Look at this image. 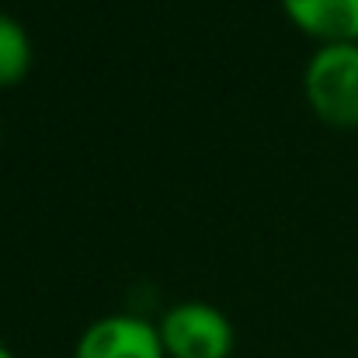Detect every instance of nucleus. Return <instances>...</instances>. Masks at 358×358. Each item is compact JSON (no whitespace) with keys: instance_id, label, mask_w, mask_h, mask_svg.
I'll return each instance as SVG.
<instances>
[{"instance_id":"1","label":"nucleus","mask_w":358,"mask_h":358,"mask_svg":"<svg viewBox=\"0 0 358 358\" xmlns=\"http://www.w3.org/2000/svg\"><path fill=\"white\" fill-rule=\"evenodd\" d=\"M303 94L331 129H358V42L317 45L303 70Z\"/></svg>"},{"instance_id":"3","label":"nucleus","mask_w":358,"mask_h":358,"mask_svg":"<svg viewBox=\"0 0 358 358\" xmlns=\"http://www.w3.org/2000/svg\"><path fill=\"white\" fill-rule=\"evenodd\" d=\"M73 358H167L160 327L139 313H105L84 327Z\"/></svg>"},{"instance_id":"2","label":"nucleus","mask_w":358,"mask_h":358,"mask_svg":"<svg viewBox=\"0 0 358 358\" xmlns=\"http://www.w3.org/2000/svg\"><path fill=\"white\" fill-rule=\"evenodd\" d=\"M160 341L167 358H230L237 331L230 317L202 299H185L160 317Z\"/></svg>"},{"instance_id":"5","label":"nucleus","mask_w":358,"mask_h":358,"mask_svg":"<svg viewBox=\"0 0 358 358\" xmlns=\"http://www.w3.org/2000/svg\"><path fill=\"white\" fill-rule=\"evenodd\" d=\"M35 49H31V35L28 28L0 10V91L21 84L31 70Z\"/></svg>"},{"instance_id":"4","label":"nucleus","mask_w":358,"mask_h":358,"mask_svg":"<svg viewBox=\"0 0 358 358\" xmlns=\"http://www.w3.org/2000/svg\"><path fill=\"white\" fill-rule=\"evenodd\" d=\"M285 17L317 45L358 42V0H278Z\"/></svg>"},{"instance_id":"7","label":"nucleus","mask_w":358,"mask_h":358,"mask_svg":"<svg viewBox=\"0 0 358 358\" xmlns=\"http://www.w3.org/2000/svg\"><path fill=\"white\" fill-rule=\"evenodd\" d=\"M0 143H3V122H0Z\"/></svg>"},{"instance_id":"6","label":"nucleus","mask_w":358,"mask_h":358,"mask_svg":"<svg viewBox=\"0 0 358 358\" xmlns=\"http://www.w3.org/2000/svg\"><path fill=\"white\" fill-rule=\"evenodd\" d=\"M0 358H17V355H14V352H10L7 345H0Z\"/></svg>"}]
</instances>
